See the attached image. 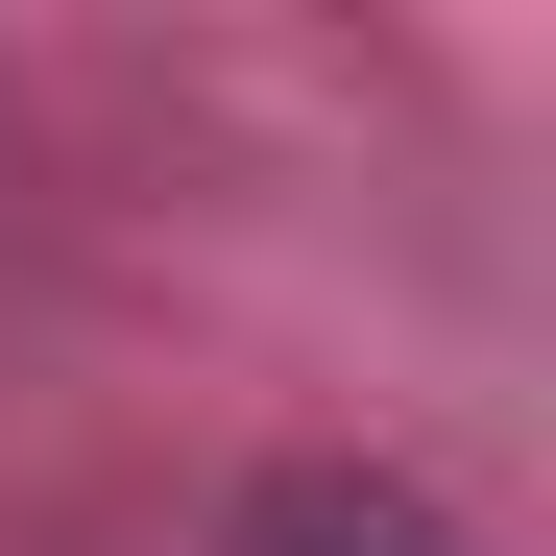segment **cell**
I'll return each mask as SVG.
<instances>
[{
	"instance_id": "cell-1",
	"label": "cell",
	"mask_w": 556,
	"mask_h": 556,
	"mask_svg": "<svg viewBox=\"0 0 556 556\" xmlns=\"http://www.w3.org/2000/svg\"><path fill=\"white\" fill-rule=\"evenodd\" d=\"M242 556H484V532L388 459H291V484H242Z\"/></svg>"
}]
</instances>
